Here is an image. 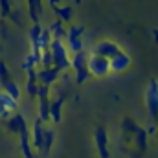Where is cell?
I'll return each instance as SVG.
<instances>
[{"label":"cell","mask_w":158,"mask_h":158,"mask_svg":"<svg viewBox=\"0 0 158 158\" xmlns=\"http://www.w3.org/2000/svg\"><path fill=\"white\" fill-rule=\"evenodd\" d=\"M7 129L17 132V134H26L28 132V127H26V121L22 116H13V118L7 121Z\"/></svg>","instance_id":"cell-2"},{"label":"cell","mask_w":158,"mask_h":158,"mask_svg":"<svg viewBox=\"0 0 158 158\" xmlns=\"http://www.w3.org/2000/svg\"><path fill=\"white\" fill-rule=\"evenodd\" d=\"M15 109H17V99L2 90L0 92V118H7L11 112H15Z\"/></svg>","instance_id":"cell-1"},{"label":"cell","mask_w":158,"mask_h":158,"mask_svg":"<svg viewBox=\"0 0 158 158\" xmlns=\"http://www.w3.org/2000/svg\"><path fill=\"white\" fill-rule=\"evenodd\" d=\"M28 7H30V17L33 19V20H37V17H39L40 13V0H28Z\"/></svg>","instance_id":"cell-4"},{"label":"cell","mask_w":158,"mask_h":158,"mask_svg":"<svg viewBox=\"0 0 158 158\" xmlns=\"http://www.w3.org/2000/svg\"><path fill=\"white\" fill-rule=\"evenodd\" d=\"M9 79V70L6 68V63H0V83Z\"/></svg>","instance_id":"cell-6"},{"label":"cell","mask_w":158,"mask_h":158,"mask_svg":"<svg viewBox=\"0 0 158 158\" xmlns=\"http://www.w3.org/2000/svg\"><path fill=\"white\" fill-rule=\"evenodd\" d=\"M2 88H4V92H7L11 98H15V99L19 101V98H20V88H19V85H17L11 77L2 83Z\"/></svg>","instance_id":"cell-3"},{"label":"cell","mask_w":158,"mask_h":158,"mask_svg":"<svg viewBox=\"0 0 158 158\" xmlns=\"http://www.w3.org/2000/svg\"><path fill=\"white\" fill-rule=\"evenodd\" d=\"M11 13V0H0V15L7 17Z\"/></svg>","instance_id":"cell-5"}]
</instances>
